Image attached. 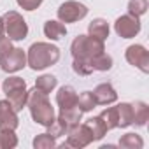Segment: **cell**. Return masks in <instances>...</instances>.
I'll return each instance as SVG.
<instances>
[{
    "instance_id": "6da1fadb",
    "label": "cell",
    "mask_w": 149,
    "mask_h": 149,
    "mask_svg": "<svg viewBox=\"0 0 149 149\" xmlns=\"http://www.w3.org/2000/svg\"><path fill=\"white\" fill-rule=\"evenodd\" d=\"M60 60V47L51 42H33L26 51V65L32 70H46Z\"/></svg>"
},
{
    "instance_id": "7a4b0ae2",
    "label": "cell",
    "mask_w": 149,
    "mask_h": 149,
    "mask_svg": "<svg viewBox=\"0 0 149 149\" xmlns=\"http://www.w3.org/2000/svg\"><path fill=\"white\" fill-rule=\"evenodd\" d=\"M26 107L30 111L32 119L40 126H49L53 123V119L56 118V112H54V107H53L49 97L37 88L28 91Z\"/></svg>"
},
{
    "instance_id": "3957f363",
    "label": "cell",
    "mask_w": 149,
    "mask_h": 149,
    "mask_svg": "<svg viewBox=\"0 0 149 149\" xmlns=\"http://www.w3.org/2000/svg\"><path fill=\"white\" fill-rule=\"evenodd\" d=\"M2 91L6 93L7 100L11 102V105L14 107L16 112L23 111V107H26V100H28V88L23 77L18 76H9L4 83H2Z\"/></svg>"
},
{
    "instance_id": "277c9868",
    "label": "cell",
    "mask_w": 149,
    "mask_h": 149,
    "mask_svg": "<svg viewBox=\"0 0 149 149\" xmlns=\"http://www.w3.org/2000/svg\"><path fill=\"white\" fill-rule=\"evenodd\" d=\"M104 51H105L104 40H98L91 35H77L70 44V53L77 60H91Z\"/></svg>"
},
{
    "instance_id": "5b68a950",
    "label": "cell",
    "mask_w": 149,
    "mask_h": 149,
    "mask_svg": "<svg viewBox=\"0 0 149 149\" xmlns=\"http://www.w3.org/2000/svg\"><path fill=\"white\" fill-rule=\"evenodd\" d=\"M2 18H4V33L13 42H19L28 37V23L18 11H7Z\"/></svg>"
},
{
    "instance_id": "8992f818",
    "label": "cell",
    "mask_w": 149,
    "mask_h": 149,
    "mask_svg": "<svg viewBox=\"0 0 149 149\" xmlns=\"http://www.w3.org/2000/svg\"><path fill=\"white\" fill-rule=\"evenodd\" d=\"M56 16L61 23H77L81 19H84L88 16V7L77 0H67L63 2L58 11H56Z\"/></svg>"
},
{
    "instance_id": "52a82bcc",
    "label": "cell",
    "mask_w": 149,
    "mask_h": 149,
    "mask_svg": "<svg viewBox=\"0 0 149 149\" xmlns=\"http://www.w3.org/2000/svg\"><path fill=\"white\" fill-rule=\"evenodd\" d=\"M65 135H67V142L63 146H68V147L83 149V147H86V146H90L93 142L91 132L86 126V123H77V125L68 126V130H67Z\"/></svg>"
},
{
    "instance_id": "ba28073f",
    "label": "cell",
    "mask_w": 149,
    "mask_h": 149,
    "mask_svg": "<svg viewBox=\"0 0 149 149\" xmlns=\"http://www.w3.org/2000/svg\"><path fill=\"white\" fill-rule=\"evenodd\" d=\"M142 30V23L140 18H133L130 14H123L114 21V32L121 37V39H133L140 33Z\"/></svg>"
},
{
    "instance_id": "9c48e42d",
    "label": "cell",
    "mask_w": 149,
    "mask_h": 149,
    "mask_svg": "<svg viewBox=\"0 0 149 149\" xmlns=\"http://www.w3.org/2000/svg\"><path fill=\"white\" fill-rule=\"evenodd\" d=\"M125 58L132 67L139 68L142 74H149V51L142 44L128 46L125 51Z\"/></svg>"
},
{
    "instance_id": "30bf717a",
    "label": "cell",
    "mask_w": 149,
    "mask_h": 149,
    "mask_svg": "<svg viewBox=\"0 0 149 149\" xmlns=\"http://www.w3.org/2000/svg\"><path fill=\"white\" fill-rule=\"evenodd\" d=\"M26 67V51L21 47H13L2 60H0V68L6 74H16Z\"/></svg>"
},
{
    "instance_id": "8fae6325",
    "label": "cell",
    "mask_w": 149,
    "mask_h": 149,
    "mask_svg": "<svg viewBox=\"0 0 149 149\" xmlns=\"http://www.w3.org/2000/svg\"><path fill=\"white\" fill-rule=\"evenodd\" d=\"M19 126V118L11 102L0 100V130H16Z\"/></svg>"
},
{
    "instance_id": "7c38bea8",
    "label": "cell",
    "mask_w": 149,
    "mask_h": 149,
    "mask_svg": "<svg viewBox=\"0 0 149 149\" xmlns=\"http://www.w3.org/2000/svg\"><path fill=\"white\" fill-rule=\"evenodd\" d=\"M93 97H95V102L97 105H111L118 100V91L114 90V86L111 83H102L98 84L93 91Z\"/></svg>"
},
{
    "instance_id": "4fadbf2b",
    "label": "cell",
    "mask_w": 149,
    "mask_h": 149,
    "mask_svg": "<svg viewBox=\"0 0 149 149\" xmlns=\"http://www.w3.org/2000/svg\"><path fill=\"white\" fill-rule=\"evenodd\" d=\"M56 105L60 109H70V107H79L77 105V91L72 86H61L56 93Z\"/></svg>"
},
{
    "instance_id": "5bb4252c",
    "label": "cell",
    "mask_w": 149,
    "mask_h": 149,
    "mask_svg": "<svg viewBox=\"0 0 149 149\" xmlns=\"http://www.w3.org/2000/svg\"><path fill=\"white\" fill-rule=\"evenodd\" d=\"M44 35L51 42H56V40H60L67 35V26L60 19H49V21L44 23Z\"/></svg>"
},
{
    "instance_id": "9a60e30c",
    "label": "cell",
    "mask_w": 149,
    "mask_h": 149,
    "mask_svg": "<svg viewBox=\"0 0 149 149\" xmlns=\"http://www.w3.org/2000/svg\"><path fill=\"white\" fill-rule=\"evenodd\" d=\"M111 33V26L104 18H95L90 25H88V35L98 39V40H105Z\"/></svg>"
},
{
    "instance_id": "2e32d148",
    "label": "cell",
    "mask_w": 149,
    "mask_h": 149,
    "mask_svg": "<svg viewBox=\"0 0 149 149\" xmlns=\"http://www.w3.org/2000/svg\"><path fill=\"white\" fill-rule=\"evenodd\" d=\"M116 112H118V128H128L133 125V109L132 104L128 102H121L116 105Z\"/></svg>"
},
{
    "instance_id": "e0dca14e",
    "label": "cell",
    "mask_w": 149,
    "mask_h": 149,
    "mask_svg": "<svg viewBox=\"0 0 149 149\" xmlns=\"http://www.w3.org/2000/svg\"><path fill=\"white\" fill-rule=\"evenodd\" d=\"M133 109V125L135 126H146V123L149 121V105L142 100H137L132 104Z\"/></svg>"
},
{
    "instance_id": "ac0fdd59",
    "label": "cell",
    "mask_w": 149,
    "mask_h": 149,
    "mask_svg": "<svg viewBox=\"0 0 149 149\" xmlns=\"http://www.w3.org/2000/svg\"><path fill=\"white\" fill-rule=\"evenodd\" d=\"M86 126L90 128V132H91V137H93V142H97V140H102L105 135H107V126H105V123L102 121V118L100 116H93V118H90L88 121H86Z\"/></svg>"
},
{
    "instance_id": "d6986e66",
    "label": "cell",
    "mask_w": 149,
    "mask_h": 149,
    "mask_svg": "<svg viewBox=\"0 0 149 149\" xmlns=\"http://www.w3.org/2000/svg\"><path fill=\"white\" fill-rule=\"evenodd\" d=\"M56 86H58V79L53 76V74H42V76H39L35 79V88L40 90L46 95H49Z\"/></svg>"
},
{
    "instance_id": "ffe728a7",
    "label": "cell",
    "mask_w": 149,
    "mask_h": 149,
    "mask_svg": "<svg viewBox=\"0 0 149 149\" xmlns=\"http://www.w3.org/2000/svg\"><path fill=\"white\" fill-rule=\"evenodd\" d=\"M83 111L79 107H70V109H60L58 112V118L63 119L67 123V126H72V125H77L81 119H83Z\"/></svg>"
},
{
    "instance_id": "44dd1931",
    "label": "cell",
    "mask_w": 149,
    "mask_h": 149,
    "mask_svg": "<svg viewBox=\"0 0 149 149\" xmlns=\"http://www.w3.org/2000/svg\"><path fill=\"white\" fill-rule=\"evenodd\" d=\"M118 146L119 147H125V149H142L144 147V140H142V137L139 133L130 132V133H125L119 139Z\"/></svg>"
},
{
    "instance_id": "7402d4cb",
    "label": "cell",
    "mask_w": 149,
    "mask_h": 149,
    "mask_svg": "<svg viewBox=\"0 0 149 149\" xmlns=\"http://www.w3.org/2000/svg\"><path fill=\"white\" fill-rule=\"evenodd\" d=\"M90 61H91L93 70H98V72H107V70H111V68H112V56H111V54H107L105 51H104V53H100V54H97V56H95V58H91Z\"/></svg>"
},
{
    "instance_id": "603a6c76",
    "label": "cell",
    "mask_w": 149,
    "mask_h": 149,
    "mask_svg": "<svg viewBox=\"0 0 149 149\" xmlns=\"http://www.w3.org/2000/svg\"><path fill=\"white\" fill-rule=\"evenodd\" d=\"M32 146L35 147V149H54L58 144H56V139L51 135V133H39L35 139H33V142H32Z\"/></svg>"
},
{
    "instance_id": "cb8c5ba5",
    "label": "cell",
    "mask_w": 149,
    "mask_h": 149,
    "mask_svg": "<svg viewBox=\"0 0 149 149\" xmlns=\"http://www.w3.org/2000/svg\"><path fill=\"white\" fill-rule=\"evenodd\" d=\"M18 147L16 130H0V149H14Z\"/></svg>"
},
{
    "instance_id": "d4e9b609",
    "label": "cell",
    "mask_w": 149,
    "mask_h": 149,
    "mask_svg": "<svg viewBox=\"0 0 149 149\" xmlns=\"http://www.w3.org/2000/svg\"><path fill=\"white\" fill-rule=\"evenodd\" d=\"M149 9V0H130L128 2V14L133 18H142Z\"/></svg>"
},
{
    "instance_id": "484cf974",
    "label": "cell",
    "mask_w": 149,
    "mask_h": 149,
    "mask_svg": "<svg viewBox=\"0 0 149 149\" xmlns=\"http://www.w3.org/2000/svg\"><path fill=\"white\" fill-rule=\"evenodd\" d=\"M77 105L83 112H90L97 107V102H95V97L91 91H83L81 95H77Z\"/></svg>"
},
{
    "instance_id": "4316f807",
    "label": "cell",
    "mask_w": 149,
    "mask_h": 149,
    "mask_svg": "<svg viewBox=\"0 0 149 149\" xmlns=\"http://www.w3.org/2000/svg\"><path fill=\"white\" fill-rule=\"evenodd\" d=\"M98 116H100L102 121L105 123L107 130H114V128H118V112H116V105H114V107H107V109H104Z\"/></svg>"
},
{
    "instance_id": "83f0119b",
    "label": "cell",
    "mask_w": 149,
    "mask_h": 149,
    "mask_svg": "<svg viewBox=\"0 0 149 149\" xmlns=\"http://www.w3.org/2000/svg\"><path fill=\"white\" fill-rule=\"evenodd\" d=\"M47 128V133H51L54 139H60V137H65V133H67V130H68V126H67V123L63 121V119H60L58 116L53 119V123L49 125V126H46Z\"/></svg>"
},
{
    "instance_id": "f1b7e54d",
    "label": "cell",
    "mask_w": 149,
    "mask_h": 149,
    "mask_svg": "<svg viewBox=\"0 0 149 149\" xmlns=\"http://www.w3.org/2000/svg\"><path fill=\"white\" fill-rule=\"evenodd\" d=\"M72 68H74L76 74H79V76H91V74L95 72L90 60H77V58H74Z\"/></svg>"
},
{
    "instance_id": "f546056e",
    "label": "cell",
    "mask_w": 149,
    "mask_h": 149,
    "mask_svg": "<svg viewBox=\"0 0 149 149\" xmlns=\"http://www.w3.org/2000/svg\"><path fill=\"white\" fill-rule=\"evenodd\" d=\"M13 47H14V46H13V40H11L6 33H0V60H2Z\"/></svg>"
},
{
    "instance_id": "4dcf8cb0",
    "label": "cell",
    "mask_w": 149,
    "mask_h": 149,
    "mask_svg": "<svg viewBox=\"0 0 149 149\" xmlns=\"http://www.w3.org/2000/svg\"><path fill=\"white\" fill-rule=\"evenodd\" d=\"M16 2L23 11H35L42 6L44 0H16Z\"/></svg>"
},
{
    "instance_id": "1f68e13d",
    "label": "cell",
    "mask_w": 149,
    "mask_h": 149,
    "mask_svg": "<svg viewBox=\"0 0 149 149\" xmlns=\"http://www.w3.org/2000/svg\"><path fill=\"white\" fill-rule=\"evenodd\" d=\"M0 33H4V18L0 16Z\"/></svg>"
}]
</instances>
